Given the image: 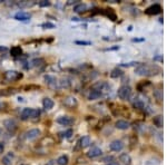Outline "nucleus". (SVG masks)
Segmentation results:
<instances>
[{
	"label": "nucleus",
	"instance_id": "nucleus-1",
	"mask_svg": "<svg viewBox=\"0 0 167 165\" xmlns=\"http://www.w3.org/2000/svg\"><path fill=\"white\" fill-rule=\"evenodd\" d=\"M157 66H155V67H150V66H148V65H144V64H140L138 65L136 69H135V72L137 75H140V76H152V75H155V72H154V68H156Z\"/></svg>",
	"mask_w": 167,
	"mask_h": 165
},
{
	"label": "nucleus",
	"instance_id": "nucleus-2",
	"mask_svg": "<svg viewBox=\"0 0 167 165\" xmlns=\"http://www.w3.org/2000/svg\"><path fill=\"white\" fill-rule=\"evenodd\" d=\"M40 112L39 109H33V108H24V111L21 112V119L22 121H27L29 118H33V117H38Z\"/></svg>",
	"mask_w": 167,
	"mask_h": 165
},
{
	"label": "nucleus",
	"instance_id": "nucleus-3",
	"mask_svg": "<svg viewBox=\"0 0 167 165\" xmlns=\"http://www.w3.org/2000/svg\"><path fill=\"white\" fill-rule=\"evenodd\" d=\"M118 97L120 99H124V101H127L129 97H130V95H132V88L127 86V85H124V86H121V87L118 89Z\"/></svg>",
	"mask_w": 167,
	"mask_h": 165
},
{
	"label": "nucleus",
	"instance_id": "nucleus-4",
	"mask_svg": "<svg viewBox=\"0 0 167 165\" xmlns=\"http://www.w3.org/2000/svg\"><path fill=\"white\" fill-rule=\"evenodd\" d=\"M22 77V75L16 70H9V72H6L5 75H4V78H5L7 82H14V80H18Z\"/></svg>",
	"mask_w": 167,
	"mask_h": 165
},
{
	"label": "nucleus",
	"instance_id": "nucleus-5",
	"mask_svg": "<svg viewBox=\"0 0 167 165\" xmlns=\"http://www.w3.org/2000/svg\"><path fill=\"white\" fill-rule=\"evenodd\" d=\"M41 134V132L37 130V128H33V130H29L28 132H26V134H25V137H26V140L27 141H33V140H36V138H38L39 136Z\"/></svg>",
	"mask_w": 167,
	"mask_h": 165
},
{
	"label": "nucleus",
	"instance_id": "nucleus-6",
	"mask_svg": "<svg viewBox=\"0 0 167 165\" xmlns=\"http://www.w3.org/2000/svg\"><path fill=\"white\" fill-rule=\"evenodd\" d=\"M4 126H5L6 130L8 132H10V133H14V132L17 130V127H18L14 119H6V121L4 122Z\"/></svg>",
	"mask_w": 167,
	"mask_h": 165
},
{
	"label": "nucleus",
	"instance_id": "nucleus-7",
	"mask_svg": "<svg viewBox=\"0 0 167 165\" xmlns=\"http://www.w3.org/2000/svg\"><path fill=\"white\" fill-rule=\"evenodd\" d=\"M57 123L62 126H69L74 123V118L70 116H61L57 118Z\"/></svg>",
	"mask_w": 167,
	"mask_h": 165
},
{
	"label": "nucleus",
	"instance_id": "nucleus-8",
	"mask_svg": "<svg viewBox=\"0 0 167 165\" xmlns=\"http://www.w3.org/2000/svg\"><path fill=\"white\" fill-rule=\"evenodd\" d=\"M160 11H162V7H160V5L155 4V5L148 7L147 9H146V14H147V15H158Z\"/></svg>",
	"mask_w": 167,
	"mask_h": 165
},
{
	"label": "nucleus",
	"instance_id": "nucleus-9",
	"mask_svg": "<svg viewBox=\"0 0 167 165\" xmlns=\"http://www.w3.org/2000/svg\"><path fill=\"white\" fill-rule=\"evenodd\" d=\"M64 105L66 107H69V108H74L78 105V102L75 97H72V96H68L64 99Z\"/></svg>",
	"mask_w": 167,
	"mask_h": 165
},
{
	"label": "nucleus",
	"instance_id": "nucleus-10",
	"mask_svg": "<svg viewBox=\"0 0 167 165\" xmlns=\"http://www.w3.org/2000/svg\"><path fill=\"white\" fill-rule=\"evenodd\" d=\"M109 147H110V150L114 151V152H120V151L124 148V144H123L121 141L116 140V141H113L110 143Z\"/></svg>",
	"mask_w": 167,
	"mask_h": 165
},
{
	"label": "nucleus",
	"instance_id": "nucleus-11",
	"mask_svg": "<svg viewBox=\"0 0 167 165\" xmlns=\"http://www.w3.org/2000/svg\"><path fill=\"white\" fill-rule=\"evenodd\" d=\"M101 150H100L99 147H91L90 150H89V152L87 153V156L88 157H90V158H95V157H98V156L101 155Z\"/></svg>",
	"mask_w": 167,
	"mask_h": 165
},
{
	"label": "nucleus",
	"instance_id": "nucleus-12",
	"mask_svg": "<svg viewBox=\"0 0 167 165\" xmlns=\"http://www.w3.org/2000/svg\"><path fill=\"white\" fill-rule=\"evenodd\" d=\"M30 14L28 12H25V11H19V12H17L16 15H14V19L17 20H20V21H26V20H29L30 19Z\"/></svg>",
	"mask_w": 167,
	"mask_h": 165
},
{
	"label": "nucleus",
	"instance_id": "nucleus-13",
	"mask_svg": "<svg viewBox=\"0 0 167 165\" xmlns=\"http://www.w3.org/2000/svg\"><path fill=\"white\" fill-rule=\"evenodd\" d=\"M14 158V155L12 152H9V153H7L4 157H2V164L4 165H11L12 164V161Z\"/></svg>",
	"mask_w": 167,
	"mask_h": 165
},
{
	"label": "nucleus",
	"instance_id": "nucleus-14",
	"mask_svg": "<svg viewBox=\"0 0 167 165\" xmlns=\"http://www.w3.org/2000/svg\"><path fill=\"white\" fill-rule=\"evenodd\" d=\"M116 127L118 128V130H121V131H125V130H128L129 126H130V124H129L127 121H124V119H119V121L116 122Z\"/></svg>",
	"mask_w": 167,
	"mask_h": 165
},
{
	"label": "nucleus",
	"instance_id": "nucleus-15",
	"mask_svg": "<svg viewBox=\"0 0 167 165\" xmlns=\"http://www.w3.org/2000/svg\"><path fill=\"white\" fill-rule=\"evenodd\" d=\"M119 162L123 165H130L132 158H130V156H129L127 153H123V154L119 156Z\"/></svg>",
	"mask_w": 167,
	"mask_h": 165
},
{
	"label": "nucleus",
	"instance_id": "nucleus-16",
	"mask_svg": "<svg viewBox=\"0 0 167 165\" xmlns=\"http://www.w3.org/2000/svg\"><path fill=\"white\" fill-rule=\"evenodd\" d=\"M78 144H79L80 147H82V148L89 146V144H90V137H89V136H82L80 140H79V142H78Z\"/></svg>",
	"mask_w": 167,
	"mask_h": 165
},
{
	"label": "nucleus",
	"instance_id": "nucleus-17",
	"mask_svg": "<svg viewBox=\"0 0 167 165\" xmlns=\"http://www.w3.org/2000/svg\"><path fill=\"white\" fill-rule=\"evenodd\" d=\"M43 108H46V109H51V108L53 107V101L48 97L43 98Z\"/></svg>",
	"mask_w": 167,
	"mask_h": 165
},
{
	"label": "nucleus",
	"instance_id": "nucleus-18",
	"mask_svg": "<svg viewBox=\"0 0 167 165\" xmlns=\"http://www.w3.org/2000/svg\"><path fill=\"white\" fill-rule=\"evenodd\" d=\"M45 80H46V82H47L50 87H53V86L57 85V79L53 77V76H49V75H47V76H45Z\"/></svg>",
	"mask_w": 167,
	"mask_h": 165
},
{
	"label": "nucleus",
	"instance_id": "nucleus-19",
	"mask_svg": "<svg viewBox=\"0 0 167 165\" xmlns=\"http://www.w3.org/2000/svg\"><path fill=\"white\" fill-rule=\"evenodd\" d=\"M100 96H101V92H99V90H96V89H93V90L89 93L88 98H89L90 101H95V99H98Z\"/></svg>",
	"mask_w": 167,
	"mask_h": 165
},
{
	"label": "nucleus",
	"instance_id": "nucleus-20",
	"mask_svg": "<svg viewBox=\"0 0 167 165\" xmlns=\"http://www.w3.org/2000/svg\"><path fill=\"white\" fill-rule=\"evenodd\" d=\"M133 106L135 108H137V109H143L144 107H145V104L142 99H139V98H135V101L133 102Z\"/></svg>",
	"mask_w": 167,
	"mask_h": 165
},
{
	"label": "nucleus",
	"instance_id": "nucleus-21",
	"mask_svg": "<svg viewBox=\"0 0 167 165\" xmlns=\"http://www.w3.org/2000/svg\"><path fill=\"white\" fill-rule=\"evenodd\" d=\"M68 156L67 155H61V156H59L58 157V160H57V163L58 165H67L68 164Z\"/></svg>",
	"mask_w": 167,
	"mask_h": 165
},
{
	"label": "nucleus",
	"instance_id": "nucleus-22",
	"mask_svg": "<svg viewBox=\"0 0 167 165\" xmlns=\"http://www.w3.org/2000/svg\"><path fill=\"white\" fill-rule=\"evenodd\" d=\"M86 9H87V6L85 4H78V5H76L74 7V10L76 12H84Z\"/></svg>",
	"mask_w": 167,
	"mask_h": 165
},
{
	"label": "nucleus",
	"instance_id": "nucleus-23",
	"mask_svg": "<svg viewBox=\"0 0 167 165\" xmlns=\"http://www.w3.org/2000/svg\"><path fill=\"white\" fill-rule=\"evenodd\" d=\"M11 55L17 57V56H20L21 55V48L20 47H14L11 48Z\"/></svg>",
	"mask_w": 167,
	"mask_h": 165
},
{
	"label": "nucleus",
	"instance_id": "nucleus-24",
	"mask_svg": "<svg viewBox=\"0 0 167 165\" xmlns=\"http://www.w3.org/2000/svg\"><path fill=\"white\" fill-rule=\"evenodd\" d=\"M154 124L157 127H162L163 126V117L162 116H156L154 118Z\"/></svg>",
	"mask_w": 167,
	"mask_h": 165
},
{
	"label": "nucleus",
	"instance_id": "nucleus-25",
	"mask_svg": "<svg viewBox=\"0 0 167 165\" xmlns=\"http://www.w3.org/2000/svg\"><path fill=\"white\" fill-rule=\"evenodd\" d=\"M33 67H37V66H40V65H43V59L39 58V59H33V62H31Z\"/></svg>",
	"mask_w": 167,
	"mask_h": 165
},
{
	"label": "nucleus",
	"instance_id": "nucleus-26",
	"mask_svg": "<svg viewBox=\"0 0 167 165\" xmlns=\"http://www.w3.org/2000/svg\"><path fill=\"white\" fill-rule=\"evenodd\" d=\"M121 73H123L121 70H119L118 68H116V69H114V70H113V73L110 74V76H111V77H114V78H116V77H118V76H120V75H121Z\"/></svg>",
	"mask_w": 167,
	"mask_h": 165
},
{
	"label": "nucleus",
	"instance_id": "nucleus-27",
	"mask_svg": "<svg viewBox=\"0 0 167 165\" xmlns=\"http://www.w3.org/2000/svg\"><path fill=\"white\" fill-rule=\"evenodd\" d=\"M154 95H155V97L157 98L158 101H162L163 99V94L160 90H155V92H154Z\"/></svg>",
	"mask_w": 167,
	"mask_h": 165
},
{
	"label": "nucleus",
	"instance_id": "nucleus-28",
	"mask_svg": "<svg viewBox=\"0 0 167 165\" xmlns=\"http://www.w3.org/2000/svg\"><path fill=\"white\" fill-rule=\"evenodd\" d=\"M40 7H48V6H50V2L47 1V0H43V1H40L38 4Z\"/></svg>",
	"mask_w": 167,
	"mask_h": 165
},
{
	"label": "nucleus",
	"instance_id": "nucleus-29",
	"mask_svg": "<svg viewBox=\"0 0 167 165\" xmlns=\"http://www.w3.org/2000/svg\"><path fill=\"white\" fill-rule=\"evenodd\" d=\"M72 135V130H68V131H66L65 133H64V137H66V138H69V137H70Z\"/></svg>",
	"mask_w": 167,
	"mask_h": 165
},
{
	"label": "nucleus",
	"instance_id": "nucleus-30",
	"mask_svg": "<svg viewBox=\"0 0 167 165\" xmlns=\"http://www.w3.org/2000/svg\"><path fill=\"white\" fill-rule=\"evenodd\" d=\"M76 44L77 45H90L91 43L90 41H85V40H82V41H81V40H76Z\"/></svg>",
	"mask_w": 167,
	"mask_h": 165
},
{
	"label": "nucleus",
	"instance_id": "nucleus-31",
	"mask_svg": "<svg viewBox=\"0 0 167 165\" xmlns=\"http://www.w3.org/2000/svg\"><path fill=\"white\" fill-rule=\"evenodd\" d=\"M43 27H48V28H55V25L50 24V22H47V24H43Z\"/></svg>",
	"mask_w": 167,
	"mask_h": 165
},
{
	"label": "nucleus",
	"instance_id": "nucleus-32",
	"mask_svg": "<svg viewBox=\"0 0 167 165\" xmlns=\"http://www.w3.org/2000/svg\"><path fill=\"white\" fill-rule=\"evenodd\" d=\"M6 107H7V104H6V103H0V112H1V111H5Z\"/></svg>",
	"mask_w": 167,
	"mask_h": 165
},
{
	"label": "nucleus",
	"instance_id": "nucleus-33",
	"mask_svg": "<svg viewBox=\"0 0 167 165\" xmlns=\"http://www.w3.org/2000/svg\"><path fill=\"white\" fill-rule=\"evenodd\" d=\"M107 165H118V164H117L116 162H113V161H111V162H109V163H107Z\"/></svg>",
	"mask_w": 167,
	"mask_h": 165
},
{
	"label": "nucleus",
	"instance_id": "nucleus-34",
	"mask_svg": "<svg viewBox=\"0 0 167 165\" xmlns=\"http://www.w3.org/2000/svg\"><path fill=\"white\" fill-rule=\"evenodd\" d=\"M5 50H7V48H6V47H2V46H0V51H5Z\"/></svg>",
	"mask_w": 167,
	"mask_h": 165
},
{
	"label": "nucleus",
	"instance_id": "nucleus-35",
	"mask_svg": "<svg viewBox=\"0 0 167 165\" xmlns=\"http://www.w3.org/2000/svg\"><path fill=\"white\" fill-rule=\"evenodd\" d=\"M46 165H56V164H55L53 161H50V162H48V164H46Z\"/></svg>",
	"mask_w": 167,
	"mask_h": 165
},
{
	"label": "nucleus",
	"instance_id": "nucleus-36",
	"mask_svg": "<svg viewBox=\"0 0 167 165\" xmlns=\"http://www.w3.org/2000/svg\"><path fill=\"white\" fill-rule=\"evenodd\" d=\"M2 151H4V144L0 143V152H2Z\"/></svg>",
	"mask_w": 167,
	"mask_h": 165
},
{
	"label": "nucleus",
	"instance_id": "nucleus-37",
	"mask_svg": "<svg viewBox=\"0 0 167 165\" xmlns=\"http://www.w3.org/2000/svg\"><path fill=\"white\" fill-rule=\"evenodd\" d=\"M143 39H133V41H142Z\"/></svg>",
	"mask_w": 167,
	"mask_h": 165
},
{
	"label": "nucleus",
	"instance_id": "nucleus-38",
	"mask_svg": "<svg viewBox=\"0 0 167 165\" xmlns=\"http://www.w3.org/2000/svg\"><path fill=\"white\" fill-rule=\"evenodd\" d=\"M0 135H2V130L0 128Z\"/></svg>",
	"mask_w": 167,
	"mask_h": 165
}]
</instances>
